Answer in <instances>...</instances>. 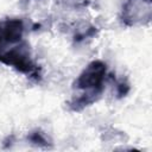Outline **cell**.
Segmentation results:
<instances>
[{"mask_svg":"<svg viewBox=\"0 0 152 152\" xmlns=\"http://www.w3.org/2000/svg\"><path fill=\"white\" fill-rule=\"evenodd\" d=\"M26 24L21 18L0 20V63L14 68L34 82L42 81V68L32 57L24 34Z\"/></svg>","mask_w":152,"mask_h":152,"instance_id":"6da1fadb","label":"cell"},{"mask_svg":"<svg viewBox=\"0 0 152 152\" xmlns=\"http://www.w3.org/2000/svg\"><path fill=\"white\" fill-rule=\"evenodd\" d=\"M113 78L114 75L108 72V68L104 62H90L74 82V89H76L78 94L77 97L72 96L68 102L69 109L72 112H80L96 102L103 94L106 83L110 82Z\"/></svg>","mask_w":152,"mask_h":152,"instance_id":"7a4b0ae2","label":"cell"},{"mask_svg":"<svg viewBox=\"0 0 152 152\" xmlns=\"http://www.w3.org/2000/svg\"><path fill=\"white\" fill-rule=\"evenodd\" d=\"M28 139H30L31 142H36L37 145H45V146H48V139H46L45 134L42 131H39V129H36L34 132H32L30 134Z\"/></svg>","mask_w":152,"mask_h":152,"instance_id":"3957f363","label":"cell"}]
</instances>
